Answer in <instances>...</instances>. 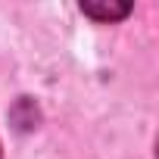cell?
I'll return each mask as SVG.
<instances>
[{
    "mask_svg": "<svg viewBox=\"0 0 159 159\" xmlns=\"http://www.w3.org/2000/svg\"><path fill=\"white\" fill-rule=\"evenodd\" d=\"M81 13H88L97 22H116L131 13V3H81Z\"/></svg>",
    "mask_w": 159,
    "mask_h": 159,
    "instance_id": "cell-1",
    "label": "cell"
},
{
    "mask_svg": "<svg viewBox=\"0 0 159 159\" xmlns=\"http://www.w3.org/2000/svg\"><path fill=\"white\" fill-rule=\"evenodd\" d=\"M0 159H3V150H0Z\"/></svg>",
    "mask_w": 159,
    "mask_h": 159,
    "instance_id": "cell-2",
    "label": "cell"
}]
</instances>
